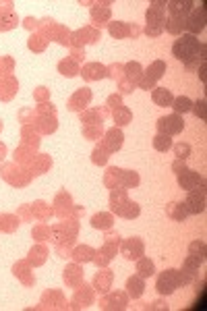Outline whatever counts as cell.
Returning <instances> with one entry per match:
<instances>
[{
    "label": "cell",
    "instance_id": "6da1fadb",
    "mask_svg": "<svg viewBox=\"0 0 207 311\" xmlns=\"http://www.w3.org/2000/svg\"><path fill=\"white\" fill-rule=\"evenodd\" d=\"M201 42L197 39V36L190 34H182L178 36V39L172 44V56L176 60H180L185 67H195V64L201 60ZM203 62V60H201Z\"/></svg>",
    "mask_w": 207,
    "mask_h": 311
},
{
    "label": "cell",
    "instance_id": "7a4b0ae2",
    "mask_svg": "<svg viewBox=\"0 0 207 311\" xmlns=\"http://www.w3.org/2000/svg\"><path fill=\"white\" fill-rule=\"evenodd\" d=\"M145 19H147V34L151 38L160 36L164 31V23H166V2L153 0L147 15H145Z\"/></svg>",
    "mask_w": 207,
    "mask_h": 311
},
{
    "label": "cell",
    "instance_id": "3957f363",
    "mask_svg": "<svg viewBox=\"0 0 207 311\" xmlns=\"http://www.w3.org/2000/svg\"><path fill=\"white\" fill-rule=\"evenodd\" d=\"M180 270H174V268H168L164 270V272L157 276L155 280V289L157 292L162 294V297H168V294H172L176 289H180Z\"/></svg>",
    "mask_w": 207,
    "mask_h": 311
},
{
    "label": "cell",
    "instance_id": "277c9868",
    "mask_svg": "<svg viewBox=\"0 0 207 311\" xmlns=\"http://www.w3.org/2000/svg\"><path fill=\"white\" fill-rule=\"evenodd\" d=\"M164 73H166V62L164 60H155V62H151V67H149L143 75L139 77V87L141 89H153V83L155 81H160L162 77H164Z\"/></svg>",
    "mask_w": 207,
    "mask_h": 311
},
{
    "label": "cell",
    "instance_id": "5b68a950",
    "mask_svg": "<svg viewBox=\"0 0 207 311\" xmlns=\"http://www.w3.org/2000/svg\"><path fill=\"white\" fill-rule=\"evenodd\" d=\"M155 125H157V133L172 137V135L182 133V129H185V120H182L180 114H168V117H162Z\"/></svg>",
    "mask_w": 207,
    "mask_h": 311
},
{
    "label": "cell",
    "instance_id": "8992f818",
    "mask_svg": "<svg viewBox=\"0 0 207 311\" xmlns=\"http://www.w3.org/2000/svg\"><path fill=\"white\" fill-rule=\"evenodd\" d=\"M185 210L188 214H203L205 212V187H199V189L187 191V199H185Z\"/></svg>",
    "mask_w": 207,
    "mask_h": 311
},
{
    "label": "cell",
    "instance_id": "52a82bcc",
    "mask_svg": "<svg viewBox=\"0 0 207 311\" xmlns=\"http://www.w3.org/2000/svg\"><path fill=\"white\" fill-rule=\"evenodd\" d=\"M176 183L182 191H193V189H199V187H205V178L195 173V170H182L180 175H176Z\"/></svg>",
    "mask_w": 207,
    "mask_h": 311
},
{
    "label": "cell",
    "instance_id": "ba28073f",
    "mask_svg": "<svg viewBox=\"0 0 207 311\" xmlns=\"http://www.w3.org/2000/svg\"><path fill=\"white\" fill-rule=\"evenodd\" d=\"M205 2H201V6H199L197 11H193L190 15H187V21H185V27L188 29L190 36H197L201 34V31L205 29Z\"/></svg>",
    "mask_w": 207,
    "mask_h": 311
},
{
    "label": "cell",
    "instance_id": "9c48e42d",
    "mask_svg": "<svg viewBox=\"0 0 207 311\" xmlns=\"http://www.w3.org/2000/svg\"><path fill=\"white\" fill-rule=\"evenodd\" d=\"M122 255L127 259H139L143 255V243H141V239L132 236V239L124 241L122 243Z\"/></svg>",
    "mask_w": 207,
    "mask_h": 311
},
{
    "label": "cell",
    "instance_id": "30bf717a",
    "mask_svg": "<svg viewBox=\"0 0 207 311\" xmlns=\"http://www.w3.org/2000/svg\"><path fill=\"white\" fill-rule=\"evenodd\" d=\"M151 100L155 106H162V108H168V106H172V100H174V96L170 89H166V87H153V92H151Z\"/></svg>",
    "mask_w": 207,
    "mask_h": 311
},
{
    "label": "cell",
    "instance_id": "8fae6325",
    "mask_svg": "<svg viewBox=\"0 0 207 311\" xmlns=\"http://www.w3.org/2000/svg\"><path fill=\"white\" fill-rule=\"evenodd\" d=\"M193 0H187V2H176V0H170L166 2V9H168L170 15H176V17H187V15L193 11Z\"/></svg>",
    "mask_w": 207,
    "mask_h": 311
},
{
    "label": "cell",
    "instance_id": "7c38bea8",
    "mask_svg": "<svg viewBox=\"0 0 207 311\" xmlns=\"http://www.w3.org/2000/svg\"><path fill=\"white\" fill-rule=\"evenodd\" d=\"M143 291H145V282L141 276H131L127 280V292L131 299H139L143 294Z\"/></svg>",
    "mask_w": 207,
    "mask_h": 311
},
{
    "label": "cell",
    "instance_id": "4fadbf2b",
    "mask_svg": "<svg viewBox=\"0 0 207 311\" xmlns=\"http://www.w3.org/2000/svg\"><path fill=\"white\" fill-rule=\"evenodd\" d=\"M185 21L187 17H176V15H170V19H166L164 29L172 36H182V29H185Z\"/></svg>",
    "mask_w": 207,
    "mask_h": 311
},
{
    "label": "cell",
    "instance_id": "5bb4252c",
    "mask_svg": "<svg viewBox=\"0 0 207 311\" xmlns=\"http://www.w3.org/2000/svg\"><path fill=\"white\" fill-rule=\"evenodd\" d=\"M110 173L118 176L124 187H135V185H139V175H137V173H132V170H118V168H110Z\"/></svg>",
    "mask_w": 207,
    "mask_h": 311
},
{
    "label": "cell",
    "instance_id": "9a60e30c",
    "mask_svg": "<svg viewBox=\"0 0 207 311\" xmlns=\"http://www.w3.org/2000/svg\"><path fill=\"white\" fill-rule=\"evenodd\" d=\"M112 210H114L118 216H124V218H137L139 212H141L137 203H132V201H129V199H124V206H112Z\"/></svg>",
    "mask_w": 207,
    "mask_h": 311
},
{
    "label": "cell",
    "instance_id": "2e32d148",
    "mask_svg": "<svg viewBox=\"0 0 207 311\" xmlns=\"http://www.w3.org/2000/svg\"><path fill=\"white\" fill-rule=\"evenodd\" d=\"M122 131L120 129H110L106 133V143H108V152H116V150H120V145H122Z\"/></svg>",
    "mask_w": 207,
    "mask_h": 311
},
{
    "label": "cell",
    "instance_id": "e0dca14e",
    "mask_svg": "<svg viewBox=\"0 0 207 311\" xmlns=\"http://www.w3.org/2000/svg\"><path fill=\"white\" fill-rule=\"evenodd\" d=\"M153 274H155L153 261L149 259V257H139V259H137V276H141V278L145 280V278L153 276Z\"/></svg>",
    "mask_w": 207,
    "mask_h": 311
},
{
    "label": "cell",
    "instance_id": "ac0fdd59",
    "mask_svg": "<svg viewBox=\"0 0 207 311\" xmlns=\"http://www.w3.org/2000/svg\"><path fill=\"white\" fill-rule=\"evenodd\" d=\"M172 108H174V114H187L190 112V108H193V100L187 96H178V97H174L172 100Z\"/></svg>",
    "mask_w": 207,
    "mask_h": 311
},
{
    "label": "cell",
    "instance_id": "d6986e66",
    "mask_svg": "<svg viewBox=\"0 0 207 311\" xmlns=\"http://www.w3.org/2000/svg\"><path fill=\"white\" fill-rule=\"evenodd\" d=\"M106 67H102V64H87L85 69H83V77L85 79H102L106 77Z\"/></svg>",
    "mask_w": 207,
    "mask_h": 311
},
{
    "label": "cell",
    "instance_id": "ffe728a7",
    "mask_svg": "<svg viewBox=\"0 0 207 311\" xmlns=\"http://www.w3.org/2000/svg\"><path fill=\"white\" fill-rule=\"evenodd\" d=\"M153 150L155 152H168V150H172V139L168 137V135H162V133H157L155 137H153Z\"/></svg>",
    "mask_w": 207,
    "mask_h": 311
},
{
    "label": "cell",
    "instance_id": "44dd1931",
    "mask_svg": "<svg viewBox=\"0 0 207 311\" xmlns=\"http://www.w3.org/2000/svg\"><path fill=\"white\" fill-rule=\"evenodd\" d=\"M170 214H172V218L174 220H178V222H185L187 220V216H188V212L185 210V206L182 203H170Z\"/></svg>",
    "mask_w": 207,
    "mask_h": 311
},
{
    "label": "cell",
    "instance_id": "7402d4cb",
    "mask_svg": "<svg viewBox=\"0 0 207 311\" xmlns=\"http://www.w3.org/2000/svg\"><path fill=\"white\" fill-rule=\"evenodd\" d=\"M94 255H95V251L91 247H77V249H75V259L83 261V264H85V261H91Z\"/></svg>",
    "mask_w": 207,
    "mask_h": 311
},
{
    "label": "cell",
    "instance_id": "603a6c76",
    "mask_svg": "<svg viewBox=\"0 0 207 311\" xmlns=\"http://www.w3.org/2000/svg\"><path fill=\"white\" fill-rule=\"evenodd\" d=\"M124 71H127V77L132 81H139V77L143 75V69H141L139 62H129L127 67H124Z\"/></svg>",
    "mask_w": 207,
    "mask_h": 311
},
{
    "label": "cell",
    "instance_id": "cb8c5ba5",
    "mask_svg": "<svg viewBox=\"0 0 207 311\" xmlns=\"http://www.w3.org/2000/svg\"><path fill=\"white\" fill-rule=\"evenodd\" d=\"M190 112H193L197 118L205 120V118H207V102H205V100H197V102H193V108H190Z\"/></svg>",
    "mask_w": 207,
    "mask_h": 311
},
{
    "label": "cell",
    "instance_id": "d4e9b609",
    "mask_svg": "<svg viewBox=\"0 0 207 311\" xmlns=\"http://www.w3.org/2000/svg\"><path fill=\"white\" fill-rule=\"evenodd\" d=\"M112 224V216H108V214H97L91 218V226L94 228H108Z\"/></svg>",
    "mask_w": 207,
    "mask_h": 311
},
{
    "label": "cell",
    "instance_id": "484cf974",
    "mask_svg": "<svg viewBox=\"0 0 207 311\" xmlns=\"http://www.w3.org/2000/svg\"><path fill=\"white\" fill-rule=\"evenodd\" d=\"M172 150H174L176 160H187L190 156V145L188 143H176V145H172Z\"/></svg>",
    "mask_w": 207,
    "mask_h": 311
},
{
    "label": "cell",
    "instance_id": "4316f807",
    "mask_svg": "<svg viewBox=\"0 0 207 311\" xmlns=\"http://www.w3.org/2000/svg\"><path fill=\"white\" fill-rule=\"evenodd\" d=\"M89 97H91V94L87 92V89H81V92H77L75 94V97L71 100V110H77V106H79V102H83V104H87L89 102Z\"/></svg>",
    "mask_w": 207,
    "mask_h": 311
},
{
    "label": "cell",
    "instance_id": "83f0119b",
    "mask_svg": "<svg viewBox=\"0 0 207 311\" xmlns=\"http://www.w3.org/2000/svg\"><path fill=\"white\" fill-rule=\"evenodd\" d=\"M188 255H195V257H203V259H205V243H203V241H195V243H190V247H188Z\"/></svg>",
    "mask_w": 207,
    "mask_h": 311
},
{
    "label": "cell",
    "instance_id": "f1b7e54d",
    "mask_svg": "<svg viewBox=\"0 0 207 311\" xmlns=\"http://www.w3.org/2000/svg\"><path fill=\"white\" fill-rule=\"evenodd\" d=\"M131 118V112L127 108H116L114 112V120H116V125H127Z\"/></svg>",
    "mask_w": 207,
    "mask_h": 311
},
{
    "label": "cell",
    "instance_id": "f546056e",
    "mask_svg": "<svg viewBox=\"0 0 207 311\" xmlns=\"http://www.w3.org/2000/svg\"><path fill=\"white\" fill-rule=\"evenodd\" d=\"M110 34L116 36V38H124L129 34V27L124 25V23H112L110 25Z\"/></svg>",
    "mask_w": 207,
    "mask_h": 311
},
{
    "label": "cell",
    "instance_id": "4dcf8cb0",
    "mask_svg": "<svg viewBox=\"0 0 207 311\" xmlns=\"http://www.w3.org/2000/svg\"><path fill=\"white\" fill-rule=\"evenodd\" d=\"M60 71H62V75H66V77L77 75V69H75L73 62H60Z\"/></svg>",
    "mask_w": 207,
    "mask_h": 311
},
{
    "label": "cell",
    "instance_id": "1f68e13d",
    "mask_svg": "<svg viewBox=\"0 0 207 311\" xmlns=\"http://www.w3.org/2000/svg\"><path fill=\"white\" fill-rule=\"evenodd\" d=\"M94 162H95V164H106V162H108L106 152L99 150V147H95V150H94Z\"/></svg>",
    "mask_w": 207,
    "mask_h": 311
},
{
    "label": "cell",
    "instance_id": "d6a6232c",
    "mask_svg": "<svg viewBox=\"0 0 207 311\" xmlns=\"http://www.w3.org/2000/svg\"><path fill=\"white\" fill-rule=\"evenodd\" d=\"M108 15H110V9H104L102 13H99V11L95 9V6H94V9H91V17H94L95 21H97L99 17H102V19H108Z\"/></svg>",
    "mask_w": 207,
    "mask_h": 311
},
{
    "label": "cell",
    "instance_id": "836d02e7",
    "mask_svg": "<svg viewBox=\"0 0 207 311\" xmlns=\"http://www.w3.org/2000/svg\"><path fill=\"white\" fill-rule=\"evenodd\" d=\"M172 170L176 175H180L182 170H187V164H185V160H174V164H172Z\"/></svg>",
    "mask_w": 207,
    "mask_h": 311
},
{
    "label": "cell",
    "instance_id": "e575fe53",
    "mask_svg": "<svg viewBox=\"0 0 207 311\" xmlns=\"http://www.w3.org/2000/svg\"><path fill=\"white\" fill-rule=\"evenodd\" d=\"M205 71H207V62H201V67H199V79L205 83Z\"/></svg>",
    "mask_w": 207,
    "mask_h": 311
}]
</instances>
